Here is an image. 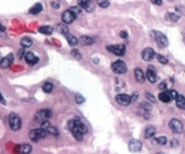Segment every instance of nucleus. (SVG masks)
<instances>
[{"label":"nucleus","mask_w":185,"mask_h":154,"mask_svg":"<svg viewBox=\"0 0 185 154\" xmlns=\"http://www.w3.org/2000/svg\"><path fill=\"white\" fill-rule=\"evenodd\" d=\"M69 128L72 133V136L77 140H80V141L83 140L84 135L87 132L86 126L83 122L77 119H72L69 122Z\"/></svg>","instance_id":"1"},{"label":"nucleus","mask_w":185,"mask_h":154,"mask_svg":"<svg viewBox=\"0 0 185 154\" xmlns=\"http://www.w3.org/2000/svg\"><path fill=\"white\" fill-rule=\"evenodd\" d=\"M8 122H9V126H10L11 130H20L22 121H21V118L18 115H17L15 113L10 114L9 118H8Z\"/></svg>","instance_id":"2"},{"label":"nucleus","mask_w":185,"mask_h":154,"mask_svg":"<svg viewBox=\"0 0 185 154\" xmlns=\"http://www.w3.org/2000/svg\"><path fill=\"white\" fill-rule=\"evenodd\" d=\"M47 131L43 128H36V130H32L30 132V138L32 141H38L40 140H42L46 137Z\"/></svg>","instance_id":"3"},{"label":"nucleus","mask_w":185,"mask_h":154,"mask_svg":"<svg viewBox=\"0 0 185 154\" xmlns=\"http://www.w3.org/2000/svg\"><path fill=\"white\" fill-rule=\"evenodd\" d=\"M52 113H51V110L50 109H40L39 110L36 115H35V119L38 121V122H44L46 120H48L50 117H51Z\"/></svg>","instance_id":"4"},{"label":"nucleus","mask_w":185,"mask_h":154,"mask_svg":"<svg viewBox=\"0 0 185 154\" xmlns=\"http://www.w3.org/2000/svg\"><path fill=\"white\" fill-rule=\"evenodd\" d=\"M112 70L114 72H116L117 74H124L126 72L127 68H126V63L123 61H116V62L113 63Z\"/></svg>","instance_id":"5"},{"label":"nucleus","mask_w":185,"mask_h":154,"mask_svg":"<svg viewBox=\"0 0 185 154\" xmlns=\"http://www.w3.org/2000/svg\"><path fill=\"white\" fill-rule=\"evenodd\" d=\"M107 49L112 53L113 54H116L117 56H123L126 51V47L124 44H117V45H111L107 47Z\"/></svg>","instance_id":"6"},{"label":"nucleus","mask_w":185,"mask_h":154,"mask_svg":"<svg viewBox=\"0 0 185 154\" xmlns=\"http://www.w3.org/2000/svg\"><path fill=\"white\" fill-rule=\"evenodd\" d=\"M153 38L154 40L157 41V43L160 45L161 47H166L168 46V39L166 38V36L164 34H162L161 32H158V31H153Z\"/></svg>","instance_id":"7"},{"label":"nucleus","mask_w":185,"mask_h":154,"mask_svg":"<svg viewBox=\"0 0 185 154\" xmlns=\"http://www.w3.org/2000/svg\"><path fill=\"white\" fill-rule=\"evenodd\" d=\"M169 126L171 127V130L176 133V134H180L182 132L183 130V126H182V123L178 120V119H171L169 123Z\"/></svg>","instance_id":"8"},{"label":"nucleus","mask_w":185,"mask_h":154,"mask_svg":"<svg viewBox=\"0 0 185 154\" xmlns=\"http://www.w3.org/2000/svg\"><path fill=\"white\" fill-rule=\"evenodd\" d=\"M116 100L121 106H128L132 102L131 100V95H128L126 94H119L116 96Z\"/></svg>","instance_id":"9"},{"label":"nucleus","mask_w":185,"mask_h":154,"mask_svg":"<svg viewBox=\"0 0 185 154\" xmlns=\"http://www.w3.org/2000/svg\"><path fill=\"white\" fill-rule=\"evenodd\" d=\"M76 18V15L69 10H65L62 14V20L64 24H71L74 21V19Z\"/></svg>","instance_id":"10"},{"label":"nucleus","mask_w":185,"mask_h":154,"mask_svg":"<svg viewBox=\"0 0 185 154\" xmlns=\"http://www.w3.org/2000/svg\"><path fill=\"white\" fill-rule=\"evenodd\" d=\"M154 56H155V51L151 48H146L142 50V53H141V57L146 62L151 61Z\"/></svg>","instance_id":"11"},{"label":"nucleus","mask_w":185,"mask_h":154,"mask_svg":"<svg viewBox=\"0 0 185 154\" xmlns=\"http://www.w3.org/2000/svg\"><path fill=\"white\" fill-rule=\"evenodd\" d=\"M13 61H14V56L12 53H9L8 55H7L1 60V62H0V66H1L2 69H7L11 65Z\"/></svg>","instance_id":"12"},{"label":"nucleus","mask_w":185,"mask_h":154,"mask_svg":"<svg viewBox=\"0 0 185 154\" xmlns=\"http://www.w3.org/2000/svg\"><path fill=\"white\" fill-rule=\"evenodd\" d=\"M141 147H142V143L139 140H132L128 144V149L132 152L139 151L141 149Z\"/></svg>","instance_id":"13"},{"label":"nucleus","mask_w":185,"mask_h":154,"mask_svg":"<svg viewBox=\"0 0 185 154\" xmlns=\"http://www.w3.org/2000/svg\"><path fill=\"white\" fill-rule=\"evenodd\" d=\"M25 61L30 65H35L39 63V58L36 57L32 53H27L25 54Z\"/></svg>","instance_id":"14"},{"label":"nucleus","mask_w":185,"mask_h":154,"mask_svg":"<svg viewBox=\"0 0 185 154\" xmlns=\"http://www.w3.org/2000/svg\"><path fill=\"white\" fill-rule=\"evenodd\" d=\"M135 78H136V81L139 83H144L145 82V74L141 69L137 68L135 70Z\"/></svg>","instance_id":"15"},{"label":"nucleus","mask_w":185,"mask_h":154,"mask_svg":"<svg viewBox=\"0 0 185 154\" xmlns=\"http://www.w3.org/2000/svg\"><path fill=\"white\" fill-rule=\"evenodd\" d=\"M176 105L179 108L185 110V97L182 95H178L176 97Z\"/></svg>","instance_id":"16"},{"label":"nucleus","mask_w":185,"mask_h":154,"mask_svg":"<svg viewBox=\"0 0 185 154\" xmlns=\"http://www.w3.org/2000/svg\"><path fill=\"white\" fill-rule=\"evenodd\" d=\"M156 133V128L152 126H149L146 128L145 130V138L146 139H151Z\"/></svg>","instance_id":"17"},{"label":"nucleus","mask_w":185,"mask_h":154,"mask_svg":"<svg viewBox=\"0 0 185 154\" xmlns=\"http://www.w3.org/2000/svg\"><path fill=\"white\" fill-rule=\"evenodd\" d=\"M41 11H42V5L40 4V3L35 4V5L30 9V13L32 14V15H38V14H40Z\"/></svg>","instance_id":"18"},{"label":"nucleus","mask_w":185,"mask_h":154,"mask_svg":"<svg viewBox=\"0 0 185 154\" xmlns=\"http://www.w3.org/2000/svg\"><path fill=\"white\" fill-rule=\"evenodd\" d=\"M39 31L44 35H50L52 32H53V29L49 26H41V27L39 29Z\"/></svg>","instance_id":"19"},{"label":"nucleus","mask_w":185,"mask_h":154,"mask_svg":"<svg viewBox=\"0 0 185 154\" xmlns=\"http://www.w3.org/2000/svg\"><path fill=\"white\" fill-rule=\"evenodd\" d=\"M158 99H160L161 102L163 103H169L170 101H171V98L170 96V95L168 94V92H162L158 95Z\"/></svg>","instance_id":"20"},{"label":"nucleus","mask_w":185,"mask_h":154,"mask_svg":"<svg viewBox=\"0 0 185 154\" xmlns=\"http://www.w3.org/2000/svg\"><path fill=\"white\" fill-rule=\"evenodd\" d=\"M79 41H80V43L82 45H91L93 44L94 40L92 38L88 37V36H83L80 38V40H79Z\"/></svg>","instance_id":"21"},{"label":"nucleus","mask_w":185,"mask_h":154,"mask_svg":"<svg viewBox=\"0 0 185 154\" xmlns=\"http://www.w3.org/2000/svg\"><path fill=\"white\" fill-rule=\"evenodd\" d=\"M57 30L61 33V34H62V35H65V36H67L68 34H69V30H68V28L66 27V26L62 23V24H59L58 26H57Z\"/></svg>","instance_id":"22"},{"label":"nucleus","mask_w":185,"mask_h":154,"mask_svg":"<svg viewBox=\"0 0 185 154\" xmlns=\"http://www.w3.org/2000/svg\"><path fill=\"white\" fill-rule=\"evenodd\" d=\"M147 77H148V79L150 83H155L156 82V73L154 72V70H150L148 69L147 71Z\"/></svg>","instance_id":"23"},{"label":"nucleus","mask_w":185,"mask_h":154,"mask_svg":"<svg viewBox=\"0 0 185 154\" xmlns=\"http://www.w3.org/2000/svg\"><path fill=\"white\" fill-rule=\"evenodd\" d=\"M31 146L30 144L20 145V152L22 154H30L31 152Z\"/></svg>","instance_id":"24"},{"label":"nucleus","mask_w":185,"mask_h":154,"mask_svg":"<svg viewBox=\"0 0 185 154\" xmlns=\"http://www.w3.org/2000/svg\"><path fill=\"white\" fill-rule=\"evenodd\" d=\"M20 44H21V46L24 47V48H29V47H30V46L33 44V41H32L30 38L26 37V38H23V39L21 40Z\"/></svg>","instance_id":"25"},{"label":"nucleus","mask_w":185,"mask_h":154,"mask_svg":"<svg viewBox=\"0 0 185 154\" xmlns=\"http://www.w3.org/2000/svg\"><path fill=\"white\" fill-rule=\"evenodd\" d=\"M66 38H67V40H68V42H69V44H70L71 46H75V45H77L78 40H77V38H76L75 36L71 35V34H68V35L66 36Z\"/></svg>","instance_id":"26"},{"label":"nucleus","mask_w":185,"mask_h":154,"mask_svg":"<svg viewBox=\"0 0 185 154\" xmlns=\"http://www.w3.org/2000/svg\"><path fill=\"white\" fill-rule=\"evenodd\" d=\"M42 89H43V91L45 92V93H47V94H49L51 91H52V89H53V85H52L51 83H49V82H47V83H45L44 85H43V86H42Z\"/></svg>","instance_id":"27"},{"label":"nucleus","mask_w":185,"mask_h":154,"mask_svg":"<svg viewBox=\"0 0 185 154\" xmlns=\"http://www.w3.org/2000/svg\"><path fill=\"white\" fill-rule=\"evenodd\" d=\"M179 18H180V16H178L177 14H174V13H169V14H167V19H169V20H171V21L176 22V21H178Z\"/></svg>","instance_id":"28"},{"label":"nucleus","mask_w":185,"mask_h":154,"mask_svg":"<svg viewBox=\"0 0 185 154\" xmlns=\"http://www.w3.org/2000/svg\"><path fill=\"white\" fill-rule=\"evenodd\" d=\"M46 131L47 132H49V134H51V135H54V136H56V135H58V130L56 127H51V126H49L47 130H46Z\"/></svg>","instance_id":"29"},{"label":"nucleus","mask_w":185,"mask_h":154,"mask_svg":"<svg viewBox=\"0 0 185 154\" xmlns=\"http://www.w3.org/2000/svg\"><path fill=\"white\" fill-rule=\"evenodd\" d=\"M97 3L101 8H105L109 6V0H97Z\"/></svg>","instance_id":"30"},{"label":"nucleus","mask_w":185,"mask_h":154,"mask_svg":"<svg viewBox=\"0 0 185 154\" xmlns=\"http://www.w3.org/2000/svg\"><path fill=\"white\" fill-rule=\"evenodd\" d=\"M157 59H158V63H162V64L168 63V59H167L165 56H163V55L158 54V55H157Z\"/></svg>","instance_id":"31"},{"label":"nucleus","mask_w":185,"mask_h":154,"mask_svg":"<svg viewBox=\"0 0 185 154\" xmlns=\"http://www.w3.org/2000/svg\"><path fill=\"white\" fill-rule=\"evenodd\" d=\"M85 98L81 95H77L76 96H75V102L77 103V104H79V105H81V104H83V103L85 102Z\"/></svg>","instance_id":"32"},{"label":"nucleus","mask_w":185,"mask_h":154,"mask_svg":"<svg viewBox=\"0 0 185 154\" xmlns=\"http://www.w3.org/2000/svg\"><path fill=\"white\" fill-rule=\"evenodd\" d=\"M70 10L72 11V12L77 16L78 14H80V13H81V11H82V8H81V7H72V8H70Z\"/></svg>","instance_id":"33"},{"label":"nucleus","mask_w":185,"mask_h":154,"mask_svg":"<svg viewBox=\"0 0 185 154\" xmlns=\"http://www.w3.org/2000/svg\"><path fill=\"white\" fill-rule=\"evenodd\" d=\"M141 107H142L143 110H145V111H150V110H151V105L148 104V103H146V102L142 103V104H141Z\"/></svg>","instance_id":"34"},{"label":"nucleus","mask_w":185,"mask_h":154,"mask_svg":"<svg viewBox=\"0 0 185 154\" xmlns=\"http://www.w3.org/2000/svg\"><path fill=\"white\" fill-rule=\"evenodd\" d=\"M157 142L161 145H165L167 143V138L166 137H158L157 139Z\"/></svg>","instance_id":"35"},{"label":"nucleus","mask_w":185,"mask_h":154,"mask_svg":"<svg viewBox=\"0 0 185 154\" xmlns=\"http://www.w3.org/2000/svg\"><path fill=\"white\" fill-rule=\"evenodd\" d=\"M168 92V94L170 95V96H171V100L173 99H176V97L178 96V94H177V92L175 91V90H170V91H167Z\"/></svg>","instance_id":"36"},{"label":"nucleus","mask_w":185,"mask_h":154,"mask_svg":"<svg viewBox=\"0 0 185 154\" xmlns=\"http://www.w3.org/2000/svg\"><path fill=\"white\" fill-rule=\"evenodd\" d=\"M146 97H147L150 102H152V103H155V102H156V99H155V97L153 96V95H151V94H149V93H147V94H146Z\"/></svg>","instance_id":"37"},{"label":"nucleus","mask_w":185,"mask_h":154,"mask_svg":"<svg viewBox=\"0 0 185 154\" xmlns=\"http://www.w3.org/2000/svg\"><path fill=\"white\" fill-rule=\"evenodd\" d=\"M25 54H26V51H25L24 49H21V50H18V58H19V59H22L23 57H25Z\"/></svg>","instance_id":"38"},{"label":"nucleus","mask_w":185,"mask_h":154,"mask_svg":"<svg viewBox=\"0 0 185 154\" xmlns=\"http://www.w3.org/2000/svg\"><path fill=\"white\" fill-rule=\"evenodd\" d=\"M72 54L74 56V57H76V58H79V59H81V54L78 53V50H72Z\"/></svg>","instance_id":"39"},{"label":"nucleus","mask_w":185,"mask_h":154,"mask_svg":"<svg viewBox=\"0 0 185 154\" xmlns=\"http://www.w3.org/2000/svg\"><path fill=\"white\" fill-rule=\"evenodd\" d=\"M51 7L53 8H60V3L58 1H53V2H51Z\"/></svg>","instance_id":"40"},{"label":"nucleus","mask_w":185,"mask_h":154,"mask_svg":"<svg viewBox=\"0 0 185 154\" xmlns=\"http://www.w3.org/2000/svg\"><path fill=\"white\" fill-rule=\"evenodd\" d=\"M158 88H160L161 90H162V91L166 90V88H167L166 83H161V84H160V85H158Z\"/></svg>","instance_id":"41"},{"label":"nucleus","mask_w":185,"mask_h":154,"mask_svg":"<svg viewBox=\"0 0 185 154\" xmlns=\"http://www.w3.org/2000/svg\"><path fill=\"white\" fill-rule=\"evenodd\" d=\"M127 36H128V34H127V32H126V31H121V32H120V37H121V38L126 39Z\"/></svg>","instance_id":"42"},{"label":"nucleus","mask_w":185,"mask_h":154,"mask_svg":"<svg viewBox=\"0 0 185 154\" xmlns=\"http://www.w3.org/2000/svg\"><path fill=\"white\" fill-rule=\"evenodd\" d=\"M178 144H179V142L174 139V140H171V147H177L178 146Z\"/></svg>","instance_id":"43"},{"label":"nucleus","mask_w":185,"mask_h":154,"mask_svg":"<svg viewBox=\"0 0 185 154\" xmlns=\"http://www.w3.org/2000/svg\"><path fill=\"white\" fill-rule=\"evenodd\" d=\"M138 97H139V94H138V93H137V94L135 93L133 95H131V100H132V101H136V100L138 99Z\"/></svg>","instance_id":"44"},{"label":"nucleus","mask_w":185,"mask_h":154,"mask_svg":"<svg viewBox=\"0 0 185 154\" xmlns=\"http://www.w3.org/2000/svg\"><path fill=\"white\" fill-rule=\"evenodd\" d=\"M153 2H154V4H156L157 6H161V5L162 4L161 0H153Z\"/></svg>","instance_id":"45"},{"label":"nucleus","mask_w":185,"mask_h":154,"mask_svg":"<svg viewBox=\"0 0 185 154\" xmlns=\"http://www.w3.org/2000/svg\"><path fill=\"white\" fill-rule=\"evenodd\" d=\"M0 102H1L2 104H6V100L3 98V95H1V93H0Z\"/></svg>","instance_id":"46"},{"label":"nucleus","mask_w":185,"mask_h":154,"mask_svg":"<svg viewBox=\"0 0 185 154\" xmlns=\"http://www.w3.org/2000/svg\"><path fill=\"white\" fill-rule=\"evenodd\" d=\"M0 30H1V31H5V30H6V28H4L3 26L0 25Z\"/></svg>","instance_id":"47"},{"label":"nucleus","mask_w":185,"mask_h":154,"mask_svg":"<svg viewBox=\"0 0 185 154\" xmlns=\"http://www.w3.org/2000/svg\"><path fill=\"white\" fill-rule=\"evenodd\" d=\"M158 154H163V153H158Z\"/></svg>","instance_id":"48"},{"label":"nucleus","mask_w":185,"mask_h":154,"mask_svg":"<svg viewBox=\"0 0 185 154\" xmlns=\"http://www.w3.org/2000/svg\"><path fill=\"white\" fill-rule=\"evenodd\" d=\"M89 1H91V0H89Z\"/></svg>","instance_id":"49"}]
</instances>
